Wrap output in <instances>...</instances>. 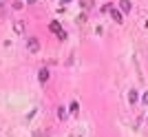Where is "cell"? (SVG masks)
Listing matches in <instances>:
<instances>
[{"label":"cell","mask_w":148,"mask_h":137,"mask_svg":"<svg viewBox=\"0 0 148 137\" xmlns=\"http://www.w3.org/2000/svg\"><path fill=\"white\" fill-rule=\"evenodd\" d=\"M49 29H51V31H53V33L58 36V40H66V33H64V29L60 27V22H51V25H49Z\"/></svg>","instance_id":"6da1fadb"},{"label":"cell","mask_w":148,"mask_h":137,"mask_svg":"<svg viewBox=\"0 0 148 137\" xmlns=\"http://www.w3.org/2000/svg\"><path fill=\"white\" fill-rule=\"evenodd\" d=\"M27 49H29V53H38L40 51V42H38L36 38H29L27 40Z\"/></svg>","instance_id":"7a4b0ae2"},{"label":"cell","mask_w":148,"mask_h":137,"mask_svg":"<svg viewBox=\"0 0 148 137\" xmlns=\"http://www.w3.org/2000/svg\"><path fill=\"white\" fill-rule=\"evenodd\" d=\"M38 80H40V82H47V80H49V68H40V73H38Z\"/></svg>","instance_id":"3957f363"},{"label":"cell","mask_w":148,"mask_h":137,"mask_svg":"<svg viewBox=\"0 0 148 137\" xmlns=\"http://www.w3.org/2000/svg\"><path fill=\"white\" fill-rule=\"evenodd\" d=\"M13 29H16V33H20V36H22V33H25V22H22V20H18V22H16V25H13Z\"/></svg>","instance_id":"277c9868"},{"label":"cell","mask_w":148,"mask_h":137,"mask_svg":"<svg viewBox=\"0 0 148 137\" xmlns=\"http://www.w3.org/2000/svg\"><path fill=\"white\" fill-rule=\"evenodd\" d=\"M119 9H122L124 13L130 11V0H119Z\"/></svg>","instance_id":"5b68a950"},{"label":"cell","mask_w":148,"mask_h":137,"mask_svg":"<svg viewBox=\"0 0 148 137\" xmlns=\"http://www.w3.org/2000/svg\"><path fill=\"white\" fill-rule=\"evenodd\" d=\"M113 16V18H115V22H122L124 20V16H122V11H117V9H111V11H108Z\"/></svg>","instance_id":"8992f818"},{"label":"cell","mask_w":148,"mask_h":137,"mask_svg":"<svg viewBox=\"0 0 148 137\" xmlns=\"http://www.w3.org/2000/svg\"><path fill=\"white\" fill-rule=\"evenodd\" d=\"M80 5L84 7V9H93V7H95V0H80Z\"/></svg>","instance_id":"52a82bcc"},{"label":"cell","mask_w":148,"mask_h":137,"mask_svg":"<svg viewBox=\"0 0 148 137\" xmlns=\"http://www.w3.org/2000/svg\"><path fill=\"white\" fill-rule=\"evenodd\" d=\"M137 100H139V95H137V91H130V93H128V102H130V104H135Z\"/></svg>","instance_id":"ba28073f"},{"label":"cell","mask_w":148,"mask_h":137,"mask_svg":"<svg viewBox=\"0 0 148 137\" xmlns=\"http://www.w3.org/2000/svg\"><path fill=\"white\" fill-rule=\"evenodd\" d=\"M58 117H60V119L66 117V108H58Z\"/></svg>","instance_id":"9c48e42d"},{"label":"cell","mask_w":148,"mask_h":137,"mask_svg":"<svg viewBox=\"0 0 148 137\" xmlns=\"http://www.w3.org/2000/svg\"><path fill=\"white\" fill-rule=\"evenodd\" d=\"M80 111V104H77V102H71V113H77Z\"/></svg>","instance_id":"30bf717a"},{"label":"cell","mask_w":148,"mask_h":137,"mask_svg":"<svg viewBox=\"0 0 148 137\" xmlns=\"http://www.w3.org/2000/svg\"><path fill=\"white\" fill-rule=\"evenodd\" d=\"M142 102H144V104H148V91H146V93L142 95Z\"/></svg>","instance_id":"8fae6325"},{"label":"cell","mask_w":148,"mask_h":137,"mask_svg":"<svg viewBox=\"0 0 148 137\" xmlns=\"http://www.w3.org/2000/svg\"><path fill=\"white\" fill-rule=\"evenodd\" d=\"M2 13H5V5H2V2H0V16H2Z\"/></svg>","instance_id":"7c38bea8"},{"label":"cell","mask_w":148,"mask_h":137,"mask_svg":"<svg viewBox=\"0 0 148 137\" xmlns=\"http://www.w3.org/2000/svg\"><path fill=\"white\" fill-rule=\"evenodd\" d=\"M27 2H29V5H36V2H38V0H27Z\"/></svg>","instance_id":"4fadbf2b"}]
</instances>
